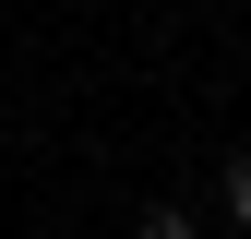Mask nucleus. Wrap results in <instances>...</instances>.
Here are the masks:
<instances>
[{
  "label": "nucleus",
  "mask_w": 251,
  "mask_h": 239,
  "mask_svg": "<svg viewBox=\"0 0 251 239\" xmlns=\"http://www.w3.org/2000/svg\"><path fill=\"white\" fill-rule=\"evenodd\" d=\"M227 215L251 227V156H227Z\"/></svg>",
  "instance_id": "obj_1"
},
{
  "label": "nucleus",
  "mask_w": 251,
  "mask_h": 239,
  "mask_svg": "<svg viewBox=\"0 0 251 239\" xmlns=\"http://www.w3.org/2000/svg\"><path fill=\"white\" fill-rule=\"evenodd\" d=\"M132 239H192V215H168V203H155V215H144Z\"/></svg>",
  "instance_id": "obj_2"
},
{
  "label": "nucleus",
  "mask_w": 251,
  "mask_h": 239,
  "mask_svg": "<svg viewBox=\"0 0 251 239\" xmlns=\"http://www.w3.org/2000/svg\"><path fill=\"white\" fill-rule=\"evenodd\" d=\"M227 239H251V227H227Z\"/></svg>",
  "instance_id": "obj_3"
}]
</instances>
